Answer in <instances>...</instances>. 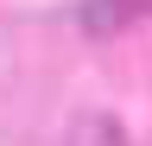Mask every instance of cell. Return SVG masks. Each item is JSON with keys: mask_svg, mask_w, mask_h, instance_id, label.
Returning <instances> with one entry per match:
<instances>
[{"mask_svg": "<svg viewBox=\"0 0 152 146\" xmlns=\"http://www.w3.org/2000/svg\"><path fill=\"white\" fill-rule=\"evenodd\" d=\"M152 13V0H83V32H95V38H114V32H127V26H140Z\"/></svg>", "mask_w": 152, "mask_h": 146, "instance_id": "6da1fadb", "label": "cell"}]
</instances>
